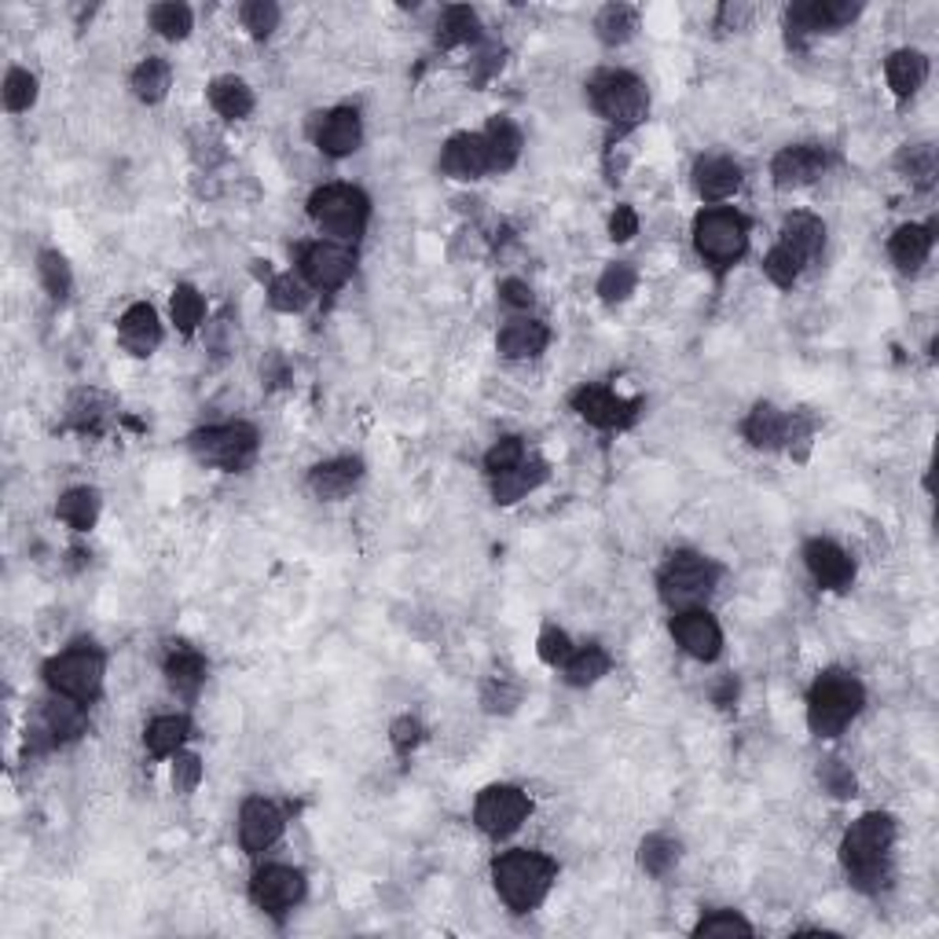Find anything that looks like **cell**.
<instances>
[{"mask_svg":"<svg viewBox=\"0 0 939 939\" xmlns=\"http://www.w3.org/2000/svg\"><path fill=\"white\" fill-rule=\"evenodd\" d=\"M896 844V822L892 815H862L848 830L841 844V862L848 878L862 892H881L888 884V855Z\"/></svg>","mask_w":939,"mask_h":939,"instance_id":"obj_1","label":"cell"},{"mask_svg":"<svg viewBox=\"0 0 939 939\" xmlns=\"http://www.w3.org/2000/svg\"><path fill=\"white\" fill-rule=\"evenodd\" d=\"M492 878H496L499 899H503L510 910L529 913L544 903L550 884H555V862H550L544 851L518 848V851H507V855L496 859Z\"/></svg>","mask_w":939,"mask_h":939,"instance_id":"obj_2","label":"cell"},{"mask_svg":"<svg viewBox=\"0 0 939 939\" xmlns=\"http://www.w3.org/2000/svg\"><path fill=\"white\" fill-rule=\"evenodd\" d=\"M862 701V683L848 672H825L815 679L808 694V727L815 737H837L851 720L859 716Z\"/></svg>","mask_w":939,"mask_h":939,"instance_id":"obj_3","label":"cell"},{"mask_svg":"<svg viewBox=\"0 0 939 939\" xmlns=\"http://www.w3.org/2000/svg\"><path fill=\"white\" fill-rule=\"evenodd\" d=\"M720 580V569L712 566L705 555H694V550H679V555L668 558V566L661 569V598L672 609H697L705 598L712 595V587Z\"/></svg>","mask_w":939,"mask_h":939,"instance_id":"obj_4","label":"cell"},{"mask_svg":"<svg viewBox=\"0 0 939 939\" xmlns=\"http://www.w3.org/2000/svg\"><path fill=\"white\" fill-rule=\"evenodd\" d=\"M309 213H312V221H316L327 235H334L338 243H353L356 235L368 228L371 203L364 192H356V187L331 184L312 195Z\"/></svg>","mask_w":939,"mask_h":939,"instance_id":"obj_5","label":"cell"},{"mask_svg":"<svg viewBox=\"0 0 939 939\" xmlns=\"http://www.w3.org/2000/svg\"><path fill=\"white\" fill-rule=\"evenodd\" d=\"M591 104L609 125H617V129H635L649 110V92L635 74L606 70L591 81Z\"/></svg>","mask_w":939,"mask_h":939,"instance_id":"obj_6","label":"cell"},{"mask_svg":"<svg viewBox=\"0 0 939 939\" xmlns=\"http://www.w3.org/2000/svg\"><path fill=\"white\" fill-rule=\"evenodd\" d=\"M694 246L697 254L716 268L734 265L749 246V224L734 209H705L694 224Z\"/></svg>","mask_w":939,"mask_h":939,"instance_id":"obj_7","label":"cell"},{"mask_svg":"<svg viewBox=\"0 0 939 939\" xmlns=\"http://www.w3.org/2000/svg\"><path fill=\"white\" fill-rule=\"evenodd\" d=\"M192 456L198 462L221 470H243L250 459L257 456V430L246 422H224V426H206V430L192 433Z\"/></svg>","mask_w":939,"mask_h":939,"instance_id":"obj_8","label":"cell"},{"mask_svg":"<svg viewBox=\"0 0 939 939\" xmlns=\"http://www.w3.org/2000/svg\"><path fill=\"white\" fill-rule=\"evenodd\" d=\"M45 679L56 694L89 705V701L99 694V686H104V654L92 646H74L67 654L48 661Z\"/></svg>","mask_w":939,"mask_h":939,"instance_id":"obj_9","label":"cell"},{"mask_svg":"<svg viewBox=\"0 0 939 939\" xmlns=\"http://www.w3.org/2000/svg\"><path fill=\"white\" fill-rule=\"evenodd\" d=\"M529 819V796L515 785H488L473 808V822L488 837H510Z\"/></svg>","mask_w":939,"mask_h":939,"instance_id":"obj_10","label":"cell"},{"mask_svg":"<svg viewBox=\"0 0 939 939\" xmlns=\"http://www.w3.org/2000/svg\"><path fill=\"white\" fill-rule=\"evenodd\" d=\"M855 16H859V4H848V0H804V4H793L785 16L789 45H804V37H811V33L841 30Z\"/></svg>","mask_w":939,"mask_h":939,"instance_id":"obj_11","label":"cell"},{"mask_svg":"<svg viewBox=\"0 0 939 939\" xmlns=\"http://www.w3.org/2000/svg\"><path fill=\"white\" fill-rule=\"evenodd\" d=\"M573 408L584 422L598 426V430H624L638 419V408L643 400H624L606 385H584V390L573 393Z\"/></svg>","mask_w":939,"mask_h":939,"instance_id":"obj_12","label":"cell"},{"mask_svg":"<svg viewBox=\"0 0 939 939\" xmlns=\"http://www.w3.org/2000/svg\"><path fill=\"white\" fill-rule=\"evenodd\" d=\"M302 272L316 291H338L353 275V254L338 243H312L302 250Z\"/></svg>","mask_w":939,"mask_h":939,"instance_id":"obj_13","label":"cell"},{"mask_svg":"<svg viewBox=\"0 0 939 939\" xmlns=\"http://www.w3.org/2000/svg\"><path fill=\"white\" fill-rule=\"evenodd\" d=\"M250 896H254V903L268 913H283L291 910L294 903H302L305 896V878L291 867H265L250 884Z\"/></svg>","mask_w":939,"mask_h":939,"instance_id":"obj_14","label":"cell"},{"mask_svg":"<svg viewBox=\"0 0 939 939\" xmlns=\"http://www.w3.org/2000/svg\"><path fill=\"white\" fill-rule=\"evenodd\" d=\"M672 635L694 661H716L723 649V632L716 617H708L705 609H683L672 620Z\"/></svg>","mask_w":939,"mask_h":939,"instance_id":"obj_15","label":"cell"},{"mask_svg":"<svg viewBox=\"0 0 939 939\" xmlns=\"http://www.w3.org/2000/svg\"><path fill=\"white\" fill-rule=\"evenodd\" d=\"M825 166H830V158H825L822 147L815 144H796V147H785V151L774 155L771 162V177L774 184L789 192V187H804V184H815Z\"/></svg>","mask_w":939,"mask_h":939,"instance_id":"obj_16","label":"cell"},{"mask_svg":"<svg viewBox=\"0 0 939 939\" xmlns=\"http://www.w3.org/2000/svg\"><path fill=\"white\" fill-rule=\"evenodd\" d=\"M283 833V815L275 811V804L268 800H246L243 811H239V841L250 855H261V851H268L275 841H280Z\"/></svg>","mask_w":939,"mask_h":939,"instance_id":"obj_17","label":"cell"},{"mask_svg":"<svg viewBox=\"0 0 939 939\" xmlns=\"http://www.w3.org/2000/svg\"><path fill=\"white\" fill-rule=\"evenodd\" d=\"M441 169L448 173V177H456V180H478L481 173L492 169V162H488L485 136H478V133L452 136V140L444 144Z\"/></svg>","mask_w":939,"mask_h":939,"instance_id":"obj_18","label":"cell"},{"mask_svg":"<svg viewBox=\"0 0 939 939\" xmlns=\"http://www.w3.org/2000/svg\"><path fill=\"white\" fill-rule=\"evenodd\" d=\"M804 561H808L811 576H815V584L830 587V591H844L851 584V576H855V561L830 540H811L804 547Z\"/></svg>","mask_w":939,"mask_h":939,"instance_id":"obj_19","label":"cell"},{"mask_svg":"<svg viewBox=\"0 0 939 939\" xmlns=\"http://www.w3.org/2000/svg\"><path fill=\"white\" fill-rule=\"evenodd\" d=\"M118 338L133 356H151L162 342V327H158L155 309L147 302H136V305L125 309L121 320H118Z\"/></svg>","mask_w":939,"mask_h":939,"instance_id":"obj_20","label":"cell"},{"mask_svg":"<svg viewBox=\"0 0 939 939\" xmlns=\"http://www.w3.org/2000/svg\"><path fill=\"white\" fill-rule=\"evenodd\" d=\"M694 187L701 198H708V203H723V198H731L737 187H742V166L723 155L701 158L694 166Z\"/></svg>","mask_w":939,"mask_h":939,"instance_id":"obj_21","label":"cell"},{"mask_svg":"<svg viewBox=\"0 0 939 939\" xmlns=\"http://www.w3.org/2000/svg\"><path fill=\"white\" fill-rule=\"evenodd\" d=\"M364 478V462L360 459H331V462H320L316 470L309 473V488L316 499H345L353 488Z\"/></svg>","mask_w":939,"mask_h":939,"instance_id":"obj_22","label":"cell"},{"mask_svg":"<svg viewBox=\"0 0 939 939\" xmlns=\"http://www.w3.org/2000/svg\"><path fill=\"white\" fill-rule=\"evenodd\" d=\"M547 481V462L540 459H521L515 470H503L492 478V496L496 503H518L532 492V488H540Z\"/></svg>","mask_w":939,"mask_h":939,"instance_id":"obj_23","label":"cell"},{"mask_svg":"<svg viewBox=\"0 0 939 939\" xmlns=\"http://www.w3.org/2000/svg\"><path fill=\"white\" fill-rule=\"evenodd\" d=\"M547 342H550V331L544 327V323L515 320V323H507L503 334H499V353H503L507 360H532V356L544 353Z\"/></svg>","mask_w":939,"mask_h":939,"instance_id":"obj_24","label":"cell"},{"mask_svg":"<svg viewBox=\"0 0 939 939\" xmlns=\"http://www.w3.org/2000/svg\"><path fill=\"white\" fill-rule=\"evenodd\" d=\"M316 144H320L331 158L353 155L356 147H360V115H356V110H345V107L334 110V115H327V121H323Z\"/></svg>","mask_w":939,"mask_h":939,"instance_id":"obj_25","label":"cell"},{"mask_svg":"<svg viewBox=\"0 0 939 939\" xmlns=\"http://www.w3.org/2000/svg\"><path fill=\"white\" fill-rule=\"evenodd\" d=\"M888 254L899 265V272H918L932 254V232L921 228V224H903L892 243H888Z\"/></svg>","mask_w":939,"mask_h":939,"instance_id":"obj_26","label":"cell"},{"mask_svg":"<svg viewBox=\"0 0 939 939\" xmlns=\"http://www.w3.org/2000/svg\"><path fill=\"white\" fill-rule=\"evenodd\" d=\"M782 246H789L800 261H815L825 246V228L819 217H811V213H793V217H785V228H782Z\"/></svg>","mask_w":939,"mask_h":939,"instance_id":"obj_27","label":"cell"},{"mask_svg":"<svg viewBox=\"0 0 939 939\" xmlns=\"http://www.w3.org/2000/svg\"><path fill=\"white\" fill-rule=\"evenodd\" d=\"M166 679H169V686L177 694L195 697L198 686L206 683V661H203V654H195V649H187V646H177L166 657Z\"/></svg>","mask_w":939,"mask_h":939,"instance_id":"obj_28","label":"cell"},{"mask_svg":"<svg viewBox=\"0 0 939 939\" xmlns=\"http://www.w3.org/2000/svg\"><path fill=\"white\" fill-rule=\"evenodd\" d=\"M785 430H789V415H782L774 404H756L745 419V437L753 448H782L785 444Z\"/></svg>","mask_w":939,"mask_h":939,"instance_id":"obj_29","label":"cell"},{"mask_svg":"<svg viewBox=\"0 0 939 939\" xmlns=\"http://www.w3.org/2000/svg\"><path fill=\"white\" fill-rule=\"evenodd\" d=\"M884 74H888V85H892L896 96H913L925 85V78H929V59L921 52H913V48H903V52H896L888 59Z\"/></svg>","mask_w":939,"mask_h":939,"instance_id":"obj_30","label":"cell"},{"mask_svg":"<svg viewBox=\"0 0 939 939\" xmlns=\"http://www.w3.org/2000/svg\"><path fill=\"white\" fill-rule=\"evenodd\" d=\"M485 136V147H488V162H492V169H510L521 155V133L518 125L510 118H492L488 121Z\"/></svg>","mask_w":939,"mask_h":939,"instance_id":"obj_31","label":"cell"},{"mask_svg":"<svg viewBox=\"0 0 939 939\" xmlns=\"http://www.w3.org/2000/svg\"><path fill=\"white\" fill-rule=\"evenodd\" d=\"M209 104L221 118L243 121L250 110H254V92H250L239 78H217L209 85Z\"/></svg>","mask_w":939,"mask_h":939,"instance_id":"obj_32","label":"cell"},{"mask_svg":"<svg viewBox=\"0 0 939 939\" xmlns=\"http://www.w3.org/2000/svg\"><path fill=\"white\" fill-rule=\"evenodd\" d=\"M45 727H48V734H52V742H74V737L85 731L81 701L56 694L52 705L45 708Z\"/></svg>","mask_w":939,"mask_h":939,"instance_id":"obj_33","label":"cell"},{"mask_svg":"<svg viewBox=\"0 0 939 939\" xmlns=\"http://www.w3.org/2000/svg\"><path fill=\"white\" fill-rule=\"evenodd\" d=\"M635 30H638V11L628 8V4H606L603 11H598V19H595L598 41L609 45V48L632 41Z\"/></svg>","mask_w":939,"mask_h":939,"instance_id":"obj_34","label":"cell"},{"mask_svg":"<svg viewBox=\"0 0 939 939\" xmlns=\"http://www.w3.org/2000/svg\"><path fill=\"white\" fill-rule=\"evenodd\" d=\"M481 33V22L478 16L467 8V4H456V8H444L441 22H437V41L444 48H456V45H470L478 41Z\"/></svg>","mask_w":939,"mask_h":939,"instance_id":"obj_35","label":"cell"},{"mask_svg":"<svg viewBox=\"0 0 939 939\" xmlns=\"http://www.w3.org/2000/svg\"><path fill=\"white\" fill-rule=\"evenodd\" d=\"M609 672V654L603 646H584L569 654L566 661V683L569 686H595Z\"/></svg>","mask_w":939,"mask_h":939,"instance_id":"obj_36","label":"cell"},{"mask_svg":"<svg viewBox=\"0 0 939 939\" xmlns=\"http://www.w3.org/2000/svg\"><path fill=\"white\" fill-rule=\"evenodd\" d=\"M169 81H173V70L166 59H144L140 67L133 74V92L144 99V104H158V99H166L169 92Z\"/></svg>","mask_w":939,"mask_h":939,"instance_id":"obj_37","label":"cell"},{"mask_svg":"<svg viewBox=\"0 0 939 939\" xmlns=\"http://www.w3.org/2000/svg\"><path fill=\"white\" fill-rule=\"evenodd\" d=\"M59 518L78 532H89L96 518H99V496L92 488H70L67 496L59 499Z\"/></svg>","mask_w":939,"mask_h":939,"instance_id":"obj_38","label":"cell"},{"mask_svg":"<svg viewBox=\"0 0 939 939\" xmlns=\"http://www.w3.org/2000/svg\"><path fill=\"white\" fill-rule=\"evenodd\" d=\"M679 859V844L665 833H649L643 844H638V867H643L649 878H665V873L675 867Z\"/></svg>","mask_w":939,"mask_h":939,"instance_id":"obj_39","label":"cell"},{"mask_svg":"<svg viewBox=\"0 0 939 939\" xmlns=\"http://www.w3.org/2000/svg\"><path fill=\"white\" fill-rule=\"evenodd\" d=\"M147 749L155 756H177L180 745L187 742V720L184 716H158L144 734Z\"/></svg>","mask_w":939,"mask_h":939,"instance_id":"obj_40","label":"cell"},{"mask_svg":"<svg viewBox=\"0 0 939 939\" xmlns=\"http://www.w3.org/2000/svg\"><path fill=\"white\" fill-rule=\"evenodd\" d=\"M169 312H173V323H177L184 334H195V327L206 316V302H203V294H198L195 286H177V291H173Z\"/></svg>","mask_w":939,"mask_h":939,"instance_id":"obj_41","label":"cell"},{"mask_svg":"<svg viewBox=\"0 0 939 939\" xmlns=\"http://www.w3.org/2000/svg\"><path fill=\"white\" fill-rule=\"evenodd\" d=\"M151 27L166 37V41H184L192 33V8L187 4H155L151 8Z\"/></svg>","mask_w":939,"mask_h":939,"instance_id":"obj_42","label":"cell"},{"mask_svg":"<svg viewBox=\"0 0 939 939\" xmlns=\"http://www.w3.org/2000/svg\"><path fill=\"white\" fill-rule=\"evenodd\" d=\"M37 272H41V283H45V291L56 297V302H62V297L70 294V265H67V257L56 254V250H45L41 257H37Z\"/></svg>","mask_w":939,"mask_h":939,"instance_id":"obj_43","label":"cell"},{"mask_svg":"<svg viewBox=\"0 0 939 939\" xmlns=\"http://www.w3.org/2000/svg\"><path fill=\"white\" fill-rule=\"evenodd\" d=\"M899 169L907 173L910 184L918 187H932L936 180V151L929 144H918V147H903V155H899Z\"/></svg>","mask_w":939,"mask_h":939,"instance_id":"obj_44","label":"cell"},{"mask_svg":"<svg viewBox=\"0 0 939 939\" xmlns=\"http://www.w3.org/2000/svg\"><path fill=\"white\" fill-rule=\"evenodd\" d=\"M268 302H272V309H280V312H302L309 305V291H305V283L297 280L294 272H286V275H275V280H272Z\"/></svg>","mask_w":939,"mask_h":939,"instance_id":"obj_45","label":"cell"},{"mask_svg":"<svg viewBox=\"0 0 939 939\" xmlns=\"http://www.w3.org/2000/svg\"><path fill=\"white\" fill-rule=\"evenodd\" d=\"M635 283H638V275L632 265H609L603 272V280H598V294H603V302H624V297H632L635 294Z\"/></svg>","mask_w":939,"mask_h":939,"instance_id":"obj_46","label":"cell"},{"mask_svg":"<svg viewBox=\"0 0 939 939\" xmlns=\"http://www.w3.org/2000/svg\"><path fill=\"white\" fill-rule=\"evenodd\" d=\"M800 268H804V261H800L793 250L782 246V243L771 250L767 261H763V272H767V280H771L774 286H793L796 275H800Z\"/></svg>","mask_w":939,"mask_h":939,"instance_id":"obj_47","label":"cell"},{"mask_svg":"<svg viewBox=\"0 0 939 939\" xmlns=\"http://www.w3.org/2000/svg\"><path fill=\"white\" fill-rule=\"evenodd\" d=\"M694 936H753V925H749L742 913H734V910H716V913H708V918H701L697 921V929Z\"/></svg>","mask_w":939,"mask_h":939,"instance_id":"obj_48","label":"cell"},{"mask_svg":"<svg viewBox=\"0 0 939 939\" xmlns=\"http://www.w3.org/2000/svg\"><path fill=\"white\" fill-rule=\"evenodd\" d=\"M37 99V78L27 70H8L4 78V107L22 115V110H30Z\"/></svg>","mask_w":939,"mask_h":939,"instance_id":"obj_49","label":"cell"},{"mask_svg":"<svg viewBox=\"0 0 939 939\" xmlns=\"http://www.w3.org/2000/svg\"><path fill=\"white\" fill-rule=\"evenodd\" d=\"M521 459H525V444H521V437H503V441H496L492 448H488V456H485V470L496 478V473H503V470H515Z\"/></svg>","mask_w":939,"mask_h":939,"instance_id":"obj_50","label":"cell"},{"mask_svg":"<svg viewBox=\"0 0 939 939\" xmlns=\"http://www.w3.org/2000/svg\"><path fill=\"white\" fill-rule=\"evenodd\" d=\"M243 27L254 33V37H268L275 30V22H280V8L272 4V0H250L243 4Z\"/></svg>","mask_w":939,"mask_h":939,"instance_id":"obj_51","label":"cell"},{"mask_svg":"<svg viewBox=\"0 0 939 939\" xmlns=\"http://www.w3.org/2000/svg\"><path fill=\"white\" fill-rule=\"evenodd\" d=\"M573 654V643H569V635L566 632H558V628H547L540 635V661L544 665H566Z\"/></svg>","mask_w":939,"mask_h":939,"instance_id":"obj_52","label":"cell"},{"mask_svg":"<svg viewBox=\"0 0 939 939\" xmlns=\"http://www.w3.org/2000/svg\"><path fill=\"white\" fill-rule=\"evenodd\" d=\"M822 785L830 789L833 796H851L855 793V774H851L841 760H825V767L819 771Z\"/></svg>","mask_w":939,"mask_h":939,"instance_id":"obj_53","label":"cell"},{"mask_svg":"<svg viewBox=\"0 0 939 939\" xmlns=\"http://www.w3.org/2000/svg\"><path fill=\"white\" fill-rule=\"evenodd\" d=\"M198 782H203V760L192 753L177 756V763H173V789L177 793H192Z\"/></svg>","mask_w":939,"mask_h":939,"instance_id":"obj_54","label":"cell"},{"mask_svg":"<svg viewBox=\"0 0 939 939\" xmlns=\"http://www.w3.org/2000/svg\"><path fill=\"white\" fill-rule=\"evenodd\" d=\"M521 701V691L518 686H507L503 679H492L485 686V708L488 712H510Z\"/></svg>","mask_w":939,"mask_h":939,"instance_id":"obj_55","label":"cell"},{"mask_svg":"<svg viewBox=\"0 0 939 939\" xmlns=\"http://www.w3.org/2000/svg\"><path fill=\"white\" fill-rule=\"evenodd\" d=\"M422 742V723L415 716H404L393 723V749L397 753H411Z\"/></svg>","mask_w":939,"mask_h":939,"instance_id":"obj_56","label":"cell"},{"mask_svg":"<svg viewBox=\"0 0 939 939\" xmlns=\"http://www.w3.org/2000/svg\"><path fill=\"white\" fill-rule=\"evenodd\" d=\"M632 235H638V217L632 206H617V213L609 217V239L613 243H628Z\"/></svg>","mask_w":939,"mask_h":939,"instance_id":"obj_57","label":"cell"},{"mask_svg":"<svg viewBox=\"0 0 939 939\" xmlns=\"http://www.w3.org/2000/svg\"><path fill=\"white\" fill-rule=\"evenodd\" d=\"M499 294H503V302L510 309H529L532 305V286L521 283V280H503L499 283Z\"/></svg>","mask_w":939,"mask_h":939,"instance_id":"obj_58","label":"cell"},{"mask_svg":"<svg viewBox=\"0 0 939 939\" xmlns=\"http://www.w3.org/2000/svg\"><path fill=\"white\" fill-rule=\"evenodd\" d=\"M753 19V4H723L720 8V30H745Z\"/></svg>","mask_w":939,"mask_h":939,"instance_id":"obj_59","label":"cell"}]
</instances>
